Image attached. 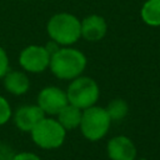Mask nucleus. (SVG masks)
<instances>
[{
    "label": "nucleus",
    "mask_w": 160,
    "mask_h": 160,
    "mask_svg": "<svg viewBox=\"0 0 160 160\" xmlns=\"http://www.w3.org/2000/svg\"><path fill=\"white\" fill-rule=\"evenodd\" d=\"M49 68L61 80H72L82 74L86 68L85 55L74 48H61L50 56Z\"/></svg>",
    "instance_id": "nucleus-1"
},
{
    "label": "nucleus",
    "mask_w": 160,
    "mask_h": 160,
    "mask_svg": "<svg viewBox=\"0 0 160 160\" xmlns=\"http://www.w3.org/2000/svg\"><path fill=\"white\" fill-rule=\"evenodd\" d=\"M48 34L59 45H71L81 36V21L69 12H59L50 18L46 25Z\"/></svg>",
    "instance_id": "nucleus-2"
},
{
    "label": "nucleus",
    "mask_w": 160,
    "mask_h": 160,
    "mask_svg": "<svg viewBox=\"0 0 160 160\" xmlns=\"http://www.w3.org/2000/svg\"><path fill=\"white\" fill-rule=\"evenodd\" d=\"M110 122L111 119L106 109L92 105L82 111L79 128L88 140L98 141L106 135L110 128Z\"/></svg>",
    "instance_id": "nucleus-3"
},
{
    "label": "nucleus",
    "mask_w": 160,
    "mask_h": 160,
    "mask_svg": "<svg viewBox=\"0 0 160 160\" xmlns=\"http://www.w3.org/2000/svg\"><path fill=\"white\" fill-rule=\"evenodd\" d=\"M99 86L96 81L88 76H78L72 79L71 84L66 90V96L69 104L85 110L92 105L99 99Z\"/></svg>",
    "instance_id": "nucleus-4"
},
{
    "label": "nucleus",
    "mask_w": 160,
    "mask_h": 160,
    "mask_svg": "<svg viewBox=\"0 0 160 160\" xmlns=\"http://www.w3.org/2000/svg\"><path fill=\"white\" fill-rule=\"evenodd\" d=\"M30 134L32 141L39 148L50 150L60 148L64 144L66 130L58 120L51 118H44L35 125Z\"/></svg>",
    "instance_id": "nucleus-5"
},
{
    "label": "nucleus",
    "mask_w": 160,
    "mask_h": 160,
    "mask_svg": "<svg viewBox=\"0 0 160 160\" xmlns=\"http://www.w3.org/2000/svg\"><path fill=\"white\" fill-rule=\"evenodd\" d=\"M50 52L45 46L29 45L19 55V64L25 71L42 72L50 64Z\"/></svg>",
    "instance_id": "nucleus-6"
},
{
    "label": "nucleus",
    "mask_w": 160,
    "mask_h": 160,
    "mask_svg": "<svg viewBox=\"0 0 160 160\" xmlns=\"http://www.w3.org/2000/svg\"><path fill=\"white\" fill-rule=\"evenodd\" d=\"M68 104L66 92L56 86H46L38 95L39 108L49 115H58L59 111Z\"/></svg>",
    "instance_id": "nucleus-7"
},
{
    "label": "nucleus",
    "mask_w": 160,
    "mask_h": 160,
    "mask_svg": "<svg viewBox=\"0 0 160 160\" xmlns=\"http://www.w3.org/2000/svg\"><path fill=\"white\" fill-rule=\"evenodd\" d=\"M106 150L111 160H135L136 158V148L134 142L124 135L111 138Z\"/></svg>",
    "instance_id": "nucleus-8"
},
{
    "label": "nucleus",
    "mask_w": 160,
    "mask_h": 160,
    "mask_svg": "<svg viewBox=\"0 0 160 160\" xmlns=\"http://www.w3.org/2000/svg\"><path fill=\"white\" fill-rule=\"evenodd\" d=\"M45 118V112L39 108V105H22L14 115V122L21 131H31L35 125Z\"/></svg>",
    "instance_id": "nucleus-9"
},
{
    "label": "nucleus",
    "mask_w": 160,
    "mask_h": 160,
    "mask_svg": "<svg viewBox=\"0 0 160 160\" xmlns=\"http://www.w3.org/2000/svg\"><path fill=\"white\" fill-rule=\"evenodd\" d=\"M108 30L106 21L100 15H89L81 21V36L89 41L101 40Z\"/></svg>",
    "instance_id": "nucleus-10"
},
{
    "label": "nucleus",
    "mask_w": 160,
    "mask_h": 160,
    "mask_svg": "<svg viewBox=\"0 0 160 160\" xmlns=\"http://www.w3.org/2000/svg\"><path fill=\"white\" fill-rule=\"evenodd\" d=\"M4 79V88L12 95H22L30 88L29 78L21 71H8Z\"/></svg>",
    "instance_id": "nucleus-11"
},
{
    "label": "nucleus",
    "mask_w": 160,
    "mask_h": 160,
    "mask_svg": "<svg viewBox=\"0 0 160 160\" xmlns=\"http://www.w3.org/2000/svg\"><path fill=\"white\" fill-rule=\"evenodd\" d=\"M82 111L81 109L68 104L65 108H62L58 114V121L61 124V126L65 130H71L78 126H80Z\"/></svg>",
    "instance_id": "nucleus-12"
},
{
    "label": "nucleus",
    "mask_w": 160,
    "mask_h": 160,
    "mask_svg": "<svg viewBox=\"0 0 160 160\" xmlns=\"http://www.w3.org/2000/svg\"><path fill=\"white\" fill-rule=\"evenodd\" d=\"M142 21L149 26H160V0H148L140 11Z\"/></svg>",
    "instance_id": "nucleus-13"
},
{
    "label": "nucleus",
    "mask_w": 160,
    "mask_h": 160,
    "mask_svg": "<svg viewBox=\"0 0 160 160\" xmlns=\"http://www.w3.org/2000/svg\"><path fill=\"white\" fill-rule=\"evenodd\" d=\"M106 111L111 120L120 121L122 120L128 114V104L121 99H115L109 102Z\"/></svg>",
    "instance_id": "nucleus-14"
},
{
    "label": "nucleus",
    "mask_w": 160,
    "mask_h": 160,
    "mask_svg": "<svg viewBox=\"0 0 160 160\" xmlns=\"http://www.w3.org/2000/svg\"><path fill=\"white\" fill-rule=\"evenodd\" d=\"M11 116V108L8 102V100L0 95V125H4L9 121Z\"/></svg>",
    "instance_id": "nucleus-15"
},
{
    "label": "nucleus",
    "mask_w": 160,
    "mask_h": 160,
    "mask_svg": "<svg viewBox=\"0 0 160 160\" xmlns=\"http://www.w3.org/2000/svg\"><path fill=\"white\" fill-rule=\"evenodd\" d=\"M9 71V59L6 51L0 46V80Z\"/></svg>",
    "instance_id": "nucleus-16"
},
{
    "label": "nucleus",
    "mask_w": 160,
    "mask_h": 160,
    "mask_svg": "<svg viewBox=\"0 0 160 160\" xmlns=\"http://www.w3.org/2000/svg\"><path fill=\"white\" fill-rule=\"evenodd\" d=\"M14 155L15 152L8 144L0 142V160H12Z\"/></svg>",
    "instance_id": "nucleus-17"
},
{
    "label": "nucleus",
    "mask_w": 160,
    "mask_h": 160,
    "mask_svg": "<svg viewBox=\"0 0 160 160\" xmlns=\"http://www.w3.org/2000/svg\"><path fill=\"white\" fill-rule=\"evenodd\" d=\"M12 160H41V159L34 152H19L14 155Z\"/></svg>",
    "instance_id": "nucleus-18"
},
{
    "label": "nucleus",
    "mask_w": 160,
    "mask_h": 160,
    "mask_svg": "<svg viewBox=\"0 0 160 160\" xmlns=\"http://www.w3.org/2000/svg\"><path fill=\"white\" fill-rule=\"evenodd\" d=\"M139 160H146V159H139Z\"/></svg>",
    "instance_id": "nucleus-19"
}]
</instances>
